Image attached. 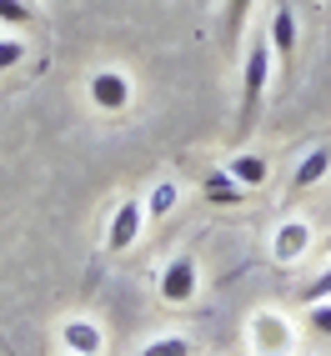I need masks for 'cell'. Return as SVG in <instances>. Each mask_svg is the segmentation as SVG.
<instances>
[{
  "mask_svg": "<svg viewBox=\"0 0 331 356\" xmlns=\"http://www.w3.org/2000/svg\"><path fill=\"white\" fill-rule=\"evenodd\" d=\"M271 40H251L246 45V70H241V126L251 131L256 115H261L266 101V86H271Z\"/></svg>",
  "mask_w": 331,
  "mask_h": 356,
  "instance_id": "6da1fadb",
  "label": "cell"
},
{
  "mask_svg": "<svg viewBox=\"0 0 331 356\" xmlns=\"http://www.w3.org/2000/svg\"><path fill=\"white\" fill-rule=\"evenodd\" d=\"M86 96H90V106L96 111H106V115H121V111H131V101H136V86H131V76L126 70H96V76L86 81Z\"/></svg>",
  "mask_w": 331,
  "mask_h": 356,
  "instance_id": "7a4b0ae2",
  "label": "cell"
},
{
  "mask_svg": "<svg viewBox=\"0 0 331 356\" xmlns=\"http://www.w3.org/2000/svg\"><path fill=\"white\" fill-rule=\"evenodd\" d=\"M196 286H201V271H196V256L191 251H181L176 261H166V271H161V301L186 306L196 296Z\"/></svg>",
  "mask_w": 331,
  "mask_h": 356,
  "instance_id": "3957f363",
  "label": "cell"
},
{
  "mask_svg": "<svg viewBox=\"0 0 331 356\" xmlns=\"http://www.w3.org/2000/svg\"><path fill=\"white\" fill-rule=\"evenodd\" d=\"M140 226H146V201H121L115 206V216H111V226H106V251H131L136 246V236H140Z\"/></svg>",
  "mask_w": 331,
  "mask_h": 356,
  "instance_id": "277c9868",
  "label": "cell"
},
{
  "mask_svg": "<svg viewBox=\"0 0 331 356\" xmlns=\"http://www.w3.org/2000/svg\"><path fill=\"white\" fill-rule=\"evenodd\" d=\"M306 246H312V226H306L301 216L281 221V226H276V236H271V256L281 261V266H291V261H301V256H306Z\"/></svg>",
  "mask_w": 331,
  "mask_h": 356,
  "instance_id": "5b68a950",
  "label": "cell"
},
{
  "mask_svg": "<svg viewBox=\"0 0 331 356\" xmlns=\"http://www.w3.org/2000/svg\"><path fill=\"white\" fill-rule=\"evenodd\" d=\"M60 346H65V351H76V356H101V351H106V337H101V326H96V321L70 316V321H60Z\"/></svg>",
  "mask_w": 331,
  "mask_h": 356,
  "instance_id": "8992f818",
  "label": "cell"
},
{
  "mask_svg": "<svg viewBox=\"0 0 331 356\" xmlns=\"http://www.w3.org/2000/svg\"><path fill=\"white\" fill-rule=\"evenodd\" d=\"M226 176L241 186V191H256V186H266V181H271V165H266V156L241 151V156H231V161H226Z\"/></svg>",
  "mask_w": 331,
  "mask_h": 356,
  "instance_id": "52a82bcc",
  "label": "cell"
},
{
  "mask_svg": "<svg viewBox=\"0 0 331 356\" xmlns=\"http://www.w3.org/2000/svg\"><path fill=\"white\" fill-rule=\"evenodd\" d=\"M256 341H261V356H286L291 351V326L271 312H261L256 316Z\"/></svg>",
  "mask_w": 331,
  "mask_h": 356,
  "instance_id": "ba28073f",
  "label": "cell"
},
{
  "mask_svg": "<svg viewBox=\"0 0 331 356\" xmlns=\"http://www.w3.org/2000/svg\"><path fill=\"white\" fill-rule=\"evenodd\" d=\"M271 56H281V60L296 56V10L291 6H276V15H271Z\"/></svg>",
  "mask_w": 331,
  "mask_h": 356,
  "instance_id": "9c48e42d",
  "label": "cell"
},
{
  "mask_svg": "<svg viewBox=\"0 0 331 356\" xmlns=\"http://www.w3.org/2000/svg\"><path fill=\"white\" fill-rule=\"evenodd\" d=\"M326 176H331V146H316V151H306V156H301L291 186H296V191H312V186L326 181Z\"/></svg>",
  "mask_w": 331,
  "mask_h": 356,
  "instance_id": "30bf717a",
  "label": "cell"
},
{
  "mask_svg": "<svg viewBox=\"0 0 331 356\" xmlns=\"http://www.w3.org/2000/svg\"><path fill=\"white\" fill-rule=\"evenodd\" d=\"M176 201H181V186H176V181H156L151 196H146V216H151V221H166V216L176 211Z\"/></svg>",
  "mask_w": 331,
  "mask_h": 356,
  "instance_id": "8fae6325",
  "label": "cell"
},
{
  "mask_svg": "<svg viewBox=\"0 0 331 356\" xmlns=\"http://www.w3.org/2000/svg\"><path fill=\"white\" fill-rule=\"evenodd\" d=\"M206 201H211V206H241V201H246V191L226 176V165H221V171L206 181Z\"/></svg>",
  "mask_w": 331,
  "mask_h": 356,
  "instance_id": "7c38bea8",
  "label": "cell"
},
{
  "mask_svg": "<svg viewBox=\"0 0 331 356\" xmlns=\"http://www.w3.org/2000/svg\"><path fill=\"white\" fill-rule=\"evenodd\" d=\"M251 6H256V0H226V40H231V45L241 40V31H246V15H251Z\"/></svg>",
  "mask_w": 331,
  "mask_h": 356,
  "instance_id": "4fadbf2b",
  "label": "cell"
},
{
  "mask_svg": "<svg viewBox=\"0 0 331 356\" xmlns=\"http://www.w3.org/2000/svg\"><path fill=\"white\" fill-rule=\"evenodd\" d=\"M136 356H191V341L186 337H156V341H146Z\"/></svg>",
  "mask_w": 331,
  "mask_h": 356,
  "instance_id": "5bb4252c",
  "label": "cell"
},
{
  "mask_svg": "<svg viewBox=\"0 0 331 356\" xmlns=\"http://www.w3.org/2000/svg\"><path fill=\"white\" fill-rule=\"evenodd\" d=\"M31 20H35V6H31V0H0V26H31Z\"/></svg>",
  "mask_w": 331,
  "mask_h": 356,
  "instance_id": "9a60e30c",
  "label": "cell"
},
{
  "mask_svg": "<svg viewBox=\"0 0 331 356\" xmlns=\"http://www.w3.org/2000/svg\"><path fill=\"white\" fill-rule=\"evenodd\" d=\"M26 51H31V45L20 35H0V70H15L20 60H26Z\"/></svg>",
  "mask_w": 331,
  "mask_h": 356,
  "instance_id": "2e32d148",
  "label": "cell"
},
{
  "mask_svg": "<svg viewBox=\"0 0 331 356\" xmlns=\"http://www.w3.org/2000/svg\"><path fill=\"white\" fill-rule=\"evenodd\" d=\"M326 296H331V266H326V271L312 281V286H301V306H312V301H326Z\"/></svg>",
  "mask_w": 331,
  "mask_h": 356,
  "instance_id": "e0dca14e",
  "label": "cell"
},
{
  "mask_svg": "<svg viewBox=\"0 0 331 356\" xmlns=\"http://www.w3.org/2000/svg\"><path fill=\"white\" fill-rule=\"evenodd\" d=\"M312 326L321 331V337H331V296L326 301H312Z\"/></svg>",
  "mask_w": 331,
  "mask_h": 356,
  "instance_id": "ac0fdd59",
  "label": "cell"
},
{
  "mask_svg": "<svg viewBox=\"0 0 331 356\" xmlns=\"http://www.w3.org/2000/svg\"><path fill=\"white\" fill-rule=\"evenodd\" d=\"M326 246H331V231H326Z\"/></svg>",
  "mask_w": 331,
  "mask_h": 356,
  "instance_id": "d6986e66",
  "label": "cell"
},
{
  "mask_svg": "<svg viewBox=\"0 0 331 356\" xmlns=\"http://www.w3.org/2000/svg\"><path fill=\"white\" fill-rule=\"evenodd\" d=\"M65 356H76V351H65Z\"/></svg>",
  "mask_w": 331,
  "mask_h": 356,
  "instance_id": "ffe728a7",
  "label": "cell"
}]
</instances>
